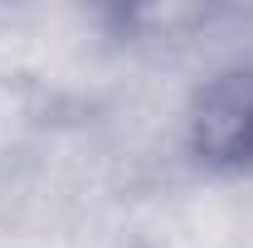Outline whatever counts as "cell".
Here are the masks:
<instances>
[{
    "mask_svg": "<svg viewBox=\"0 0 253 248\" xmlns=\"http://www.w3.org/2000/svg\"><path fill=\"white\" fill-rule=\"evenodd\" d=\"M185 141L205 170L219 175L253 170V63H229L195 93Z\"/></svg>",
    "mask_w": 253,
    "mask_h": 248,
    "instance_id": "1",
    "label": "cell"
}]
</instances>
